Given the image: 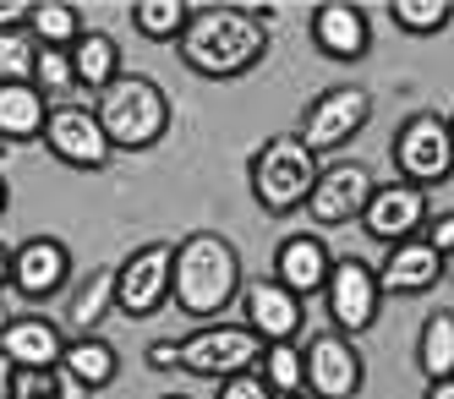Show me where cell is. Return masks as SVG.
I'll return each mask as SVG.
<instances>
[{"label":"cell","instance_id":"obj_9","mask_svg":"<svg viewBox=\"0 0 454 399\" xmlns=\"http://www.w3.org/2000/svg\"><path fill=\"white\" fill-rule=\"evenodd\" d=\"M323 307H329L334 334H345V340L372 334L378 317H383L378 269L362 262V257H334V274H329V285H323Z\"/></svg>","mask_w":454,"mask_h":399},{"label":"cell","instance_id":"obj_44","mask_svg":"<svg viewBox=\"0 0 454 399\" xmlns=\"http://www.w3.org/2000/svg\"><path fill=\"white\" fill-rule=\"evenodd\" d=\"M0 399H6V394H0Z\"/></svg>","mask_w":454,"mask_h":399},{"label":"cell","instance_id":"obj_41","mask_svg":"<svg viewBox=\"0 0 454 399\" xmlns=\"http://www.w3.org/2000/svg\"><path fill=\"white\" fill-rule=\"evenodd\" d=\"M165 399H186V394H165Z\"/></svg>","mask_w":454,"mask_h":399},{"label":"cell","instance_id":"obj_6","mask_svg":"<svg viewBox=\"0 0 454 399\" xmlns=\"http://www.w3.org/2000/svg\"><path fill=\"white\" fill-rule=\"evenodd\" d=\"M367 121H372V93L362 82H334V88H323L312 105L301 110L296 137L317 159H329V153H340V148H350L356 137H362Z\"/></svg>","mask_w":454,"mask_h":399},{"label":"cell","instance_id":"obj_26","mask_svg":"<svg viewBox=\"0 0 454 399\" xmlns=\"http://www.w3.org/2000/svg\"><path fill=\"white\" fill-rule=\"evenodd\" d=\"M192 12H198V6H186V0H137V6H132V27L143 33L148 44H181Z\"/></svg>","mask_w":454,"mask_h":399},{"label":"cell","instance_id":"obj_13","mask_svg":"<svg viewBox=\"0 0 454 399\" xmlns=\"http://www.w3.org/2000/svg\"><path fill=\"white\" fill-rule=\"evenodd\" d=\"M427 219H433L427 192L411 186V181H388V186L372 192V203L362 214V230L378 246H400V241H416L421 230H427Z\"/></svg>","mask_w":454,"mask_h":399},{"label":"cell","instance_id":"obj_25","mask_svg":"<svg viewBox=\"0 0 454 399\" xmlns=\"http://www.w3.org/2000/svg\"><path fill=\"white\" fill-rule=\"evenodd\" d=\"M27 33L39 39V50H72L82 39V12L67 6V0H34V12H27Z\"/></svg>","mask_w":454,"mask_h":399},{"label":"cell","instance_id":"obj_30","mask_svg":"<svg viewBox=\"0 0 454 399\" xmlns=\"http://www.w3.org/2000/svg\"><path fill=\"white\" fill-rule=\"evenodd\" d=\"M39 72V39L27 27L0 33V82H34Z\"/></svg>","mask_w":454,"mask_h":399},{"label":"cell","instance_id":"obj_33","mask_svg":"<svg viewBox=\"0 0 454 399\" xmlns=\"http://www.w3.org/2000/svg\"><path fill=\"white\" fill-rule=\"evenodd\" d=\"M421 241H427V246L449 262V257H454V214H433L427 230H421Z\"/></svg>","mask_w":454,"mask_h":399},{"label":"cell","instance_id":"obj_17","mask_svg":"<svg viewBox=\"0 0 454 399\" xmlns=\"http://www.w3.org/2000/svg\"><path fill=\"white\" fill-rule=\"evenodd\" d=\"M0 361L6 367H50L60 372V361H67V328L27 312V317H6L0 328Z\"/></svg>","mask_w":454,"mask_h":399},{"label":"cell","instance_id":"obj_42","mask_svg":"<svg viewBox=\"0 0 454 399\" xmlns=\"http://www.w3.org/2000/svg\"><path fill=\"white\" fill-rule=\"evenodd\" d=\"M449 131H454V115H449Z\"/></svg>","mask_w":454,"mask_h":399},{"label":"cell","instance_id":"obj_3","mask_svg":"<svg viewBox=\"0 0 454 399\" xmlns=\"http://www.w3.org/2000/svg\"><path fill=\"white\" fill-rule=\"evenodd\" d=\"M93 115H99L115 153H148V148L165 143V131H170V93L148 72H121L99 93Z\"/></svg>","mask_w":454,"mask_h":399},{"label":"cell","instance_id":"obj_7","mask_svg":"<svg viewBox=\"0 0 454 399\" xmlns=\"http://www.w3.org/2000/svg\"><path fill=\"white\" fill-rule=\"evenodd\" d=\"M395 170L400 181L433 192L443 181H454V131H449V115L438 110H416L400 131H395Z\"/></svg>","mask_w":454,"mask_h":399},{"label":"cell","instance_id":"obj_28","mask_svg":"<svg viewBox=\"0 0 454 399\" xmlns=\"http://www.w3.org/2000/svg\"><path fill=\"white\" fill-rule=\"evenodd\" d=\"M388 17H395V27L411 33V39H433V33L449 27L454 6L449 0H388Z\"/></svg>","mask_w":454,"mask_h":399},{"label":"cell","instance_id":"obj_15","mask_svg":"<svg viewBox=\"0 0 454 399\" xmlns=\"http://www.w3.org/2000/svg\"><path fill=\"white\" fill-rule=\"evenodd\" d=\"M301 350H307V394H317V399H356V394H362L367 367H362L356 340L323 328V334L312 345H301Z\"/></svg>","mask_w":454,"mask_h":399},{"label":"cell","instance_id":"obj_12","mask_svg":"<svg viewBox=\"0 0 454 399\" xmlns=\"http://www.w3.org/2000/svg\"><path fill=\"white\" fill-rule=\"evenodd\" d=\"M241 323L263 345H296L301 323H307V307H301V295H290L274 274L269 279H247L241 285Z\"/></svg>","mask_w":454,"mask_h":399},{"label":"cell","instance_id":"obj_1","mask_svg":"<svg viewBox=\"0 0 454 399\" xmlns=\"http://www.w3.org/2000/svg\"><path fill=\"white\" fill-rule=\"evenodd\" d=\"M181 66L208 82H236L269 55V27L247 6H198L176 44Z\"/></svg>","mask_w":454,"mask_h":399},{"label":"cell","instance_id":"obj_18","mask_svg":"<svg viewBox=\"0 0 454 399\" xmlns=\"http://www.w3.org/2000/svg\"><path fill=\"white\" fill-rule=\"evenodd\" d=\"M329 274H334V252L323 246L312 230H296V236H285V241L274 246V279H279L290 295H301V301L329 285Z\"/></svg>","mask_w":454,"mask_h":399},{"label":"cell","instance_id":"obj_4","mask_svg":"<svg viewBox=\"0 0 454 399\" xmlns=\"http://www.w3.org/2000/svg\"><path fill=\"white\" fill-rule=\"evenodd\" d=\"M323 176V159L296 137V131H274V137L247 159V186L252 203L285 219V214H307V197Z\"/></svg>","mask_w":454,"mask_h":399},{"label":"cell","instance_id":"obj_23","mask_svg":"<svg viewBox=\"0 0 454 399\" xmlns=\"http://www.w3.org/2000/svg\"><path fill=\"white\" fill-rule=\"evenodd\" d=\"M72 77H77V88H88V93H105V88L121 77V44L110 39V33L88 27L82 39L72 44Z\"/></svg>","mask_w":454,"mask_h":399},{"label":"cell","instance_id":"obj_40","mask_svg":"<svg viewBox=\"0 0 454 399\" xmlns=\"http://www.w3.org/2000/svg\"><path fill=\"white\" fill-rule=\"evenodd\" d=\"M449 279H454V257H449Z\"/></svg>","mask_w":454,"mask_h":399},{"label":"cell","instance_id":"obj_14","mask_svg":"<svg viewBox=\"0 0 454 399\" xmlns=\"http://www.w3.org/2000/svg\"><path fill=\"white\" fill-rule=\"evenodd\" d=\"M307 27H312V50L334 66H356L372 55V22L356 0H317Z\"/></svg>","mask_w":454,"mask_h":399},{"label":"cell","instance_id":"obj_37","mask_svg":"<svg viewBox=\"0 0 454 399\" xmlns=\"http://www.w3.org/2000/svg\"><path fill=\"white\" fill-rule=\"evenodd\" d=\"M421 399H454V378L449 383H427V394H421Z\"/></svg>","mask_w":454,"mask_h":399},{"label":"cell","instance_id":"obj_24","mask_svg":"<svg viewBox=\"0 0 454 399\" xmlns=\"http://www.w3.org/2000/svg\"><path fill=\"white\" fill-rule=\"evenodd\" d=\"M416 372L427 383L454 378V312H433L416 334Z\"/></svg>","mask_w":454,"mask_h":399},{"label":"cell","instance_id":"obj_20","mask_svg":"<svg viewBox=\"0 0 454 399\" xmlns=\"http://www.w3.org/2000/svg\"><path fill=\"white\" fill-rule=\"evenodd\" d=\"M50 98L39 82H0V137L6 143H44Z\"/></svg>","mask_w":454,"mask_h":399},{"label":"cell","instance_id":"obj_10","mask_svg":"<svg viewBox=\"0 0 454 399\" xmlns=\"http://www.w3.org/2000/svg\"><path fill=\"white\" fill-rule=\"evenodd\" d=\"M372 192H378V181H372V170H367L362 159H329V164H323V176H317V186H312V197H307V219L317 230L362 224Z\"/></svg>","mask_w":454,"mask_h":399},{"label":"cell","instance_id":"obj_36","mask_svg":"<svg viewBox=\"0 0 454 399\" xmlns=\"http://www.w3.org/2000/svg\"><path fill=\"white\" fill-rule=\"evenodd\" d=\"M0 290H12V246H0Z\"/></svg>","mask_w":454,"mask_h":399},{"label":"cell","instance_id":"obj_16","mask_svg":"<svg viewBox=\"0 0 454 399\" xmlns=\"http://www.w3.org/2000/svg\"><path fill=\"white\" fill-rule=\"evenodd\" d=\"M72 279V246L55 236H27L22 246H12V290L22 301H50Z\"/></svg>","mask_w":454,"mask_h":399},{"label":"cell","instance_id":"obj_22","mask_svg":"<svg viewBox=\"0 0 454 399\" xmlns=\"http://www.w3.org/2000/svg\"><path fill=\"white\" fill-rule=\"evenodd\" d=\"M60 372H67L82 394H99L121 378V350L99 334H88V340H67V361H60Z\"/></svg>","mask_w":454,"mask_h":399},{"label":"cell","instance_id":"obj_19","mask_svg":"<svg viewBox=\"0 0 454 399\" xmlns=\"http://www.w3.org/2000/svg\"><path fill=\"white\" fill-rule=\"evenodd\" d=\"M449 279V262L427 246V241H400V246H388L383 262H378V285L383 295H427L433 285Z\"/></svg>","mask_w":454,"mask_h":399},{"label":"cell","instance_id":"obj_43","mask_svg":"<svg viewBox=\"0 0 454 399\" xmlns=\"http://www.w3.org/2000/svg\"><path fill=\"white\" fill-rule=\"evenodd\" d=\"M0 328H6V317H0Z\"/></svg>","mask_w":454,"mask_h":399},{"label":"cell","instance_id":"obj_32","mask_svg":"<svg viewBox=\"0 0 454 399\" xmlns=\"http://www.w3.org/2000/svg\"><path fill=\"white\" fill-rule=\"evenodd\" d=\"M214 399H274V388L257 378V372H241V378H224Z\"/></svg>","mask_w":454,"mask_h":399},{"label":"cell","instance_id":"obj_2","mask_svg":"<svg viewBox=\"0 0 454 399\" xmlns=\"http://www.w3.org/2000/svg\"><path fill=\"white\" fill-rule=\"evenodd\" d=\"M241 252L219 236V230H192L186 241H176V295L170 307H181L192 323H219L224 307L241 301Z\"/></svg>","mask_w":454,"mask_h":399},{"label":"cell","instance_id":"obj_31","mask_svg":"<svg viewBox=\"0 0 454 399\" xmlns=\"http://www.w3.org/2000/svg\"><path fill=\"white\" fill-rule=\"evenodd\" d=\"M39 88H72V50H39V72H34Z\"/></svg>","mask_w":454,"mask_h":399},{"label":"cell","instance_id":"obj_34","mask_svg":"<svg viewBox=\"0 0 454 399\" xmlns=\"http://www.w3.org/2000/svg\"><path fill=\"white\" fill-rule=\"evenodd\" d=\"M27 12H34V0H0V33L27 27Z\"/></svg>","mask_w":454,"mask_h":399},{"label":"cell","instance_id":"obj_11","mask_svg":"<svg viewBox=\"0 0 454 399\" xmlns=\"http://www.w3.org/2000/svg\"><path fill=\"white\" fill-rule=\"evenodd\" d=\"M44 148L55 164H67V170H110V137H105V126L99 115H93L88 105H55L50 110V126H44Z\"/></svg>","mask_w":454,"mask_h":399},{"label":"cell","instance_id":"obj_21","mask_svg":"<svg viewBox=\"0 0 454 399\" xmlns=\"http://www.w3.org/2000/svg\"><path fill=\"white\" fill-rule=\"evenodd\" d=\"M115 285H121V279H115V269L105 262V269H93V274L67 295V328H72L77 340L99 334L105 317H110V312H121V307H115Z\"/></svg>","mask_w":454,"mask_h":399},{"label":"cell","instance_id":"obj_38","mask_svg":"<svg viewBox=\"0 0 454 399\" xmlns=\"http://www.w3.org/2000/svg\"><path fill=\"white\" fill-rule=\"evenodd\" d=\"M12 208V186H6V176H0V214Z\"/></svg>","mask_w":454,"mask_h":399},{"label":"cell","instance_id":"obj_8","mask_svg":"<svg viewBox=\"0 0 454 399\" xmlns=\"http://www.w3.org/2000/svg\"><path fill=\"white\" fill-rule=\"evenodd\" d=\"M115 307L126 317H159L170 307V295H176V246L170 241H143L126 262H115Z\"/></svg>","mask_w":454,"mask_h":399},{"label":"cell","instance_id":"obj_27","mask_svg":"<svg viewBox=\"0 0 454 399\" xmlns=\"http://www.w3.org/2000/svg\"><path fill=\"white\" fill-rule=\"evenodd\" d=\"M257 378L274 388V399L307 394V350L301 345H269L263 361H257Z\"/></svg>","mask_w":454,"mask_h":399},{"label":"cell","instance_id":"obj_5","mask_svg":"<svg viewBox=\"0 0 454 399\" xmlns=\"http://www.w3.org/2000/svg\"><path fill=\"white\" fill-rule=\"evenodd\" d=\"M176 345H181V372L208 378V383L257 372V361H263V350H269L247 323H203V328H192V334L176 340Z\"/></svg>","mask_w":454,"mask_h":399},{"label":"cell","instance_id":"obj_29","mask_svg":"<svg viewBox=\"0 0 454 399\" xmlns=\"http://www.w3.org/2000/svg\"><path fill=\"white\" fill-rule=\"evenodd\" d=\"M0 394H6V399H67V372H50V367H6Z\"/></svg>","mask_w":454,"mask_h":399},{"label":"cell","instance_id":"obj_39","mask_svg":"<svg viewBox=\"0 0 454 399\" xmlns=\"http://www.w3.org/2000/svg\"><path fill=\"white\" fill-rule=\"evenodd\" d=\"M290 399H317V394H290Z\"/></svg>","mask_w":454,"mask_h":399},{"label":"cell","instance_id":"obj_35","mask_svg":"<svg viewBox=\"0 0 454 399\" xmlns=\"http://www.w3.org/2000/svg\"><path fill=\"white\" fill-rule=\"evenodd\" d=\"M148 367L153 372H176L181 367V345H148Z\"/></svg>","mask_w":454,"mask_h":399}]
</instances>
